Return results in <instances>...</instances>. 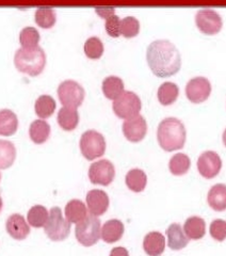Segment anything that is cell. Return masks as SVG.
<instances>
[{"mask_svg": "<svg viewBox=\"0 0 226 256\" xmlns=\"http://www.w3.org/2000/svg\"><path fill=\"white\" fill-rule=\"evenodd\" d=\"M146 60L152 73L160 78L176 74L182 68V57L176 46L168 40H156L150 44Z\"/></svg>", "mask_w": 226, "mask_h": 256, "instance_id": "obj_1", "label": "cell"}, {"mask_svg": "<svg viewBox=\"0 0 226 256\" xmlns=\"http://www.w3.org/2000/svg\"><path fill=\"white\" fill-rule=\"evenodd\" d=\"M186 138H187L186 127L178 118H166L158 125V143L161 148L166 152H174L182 148Z\"/></svg>", "mask_w": 226, "mask_h": 256, "instance_id": "obj_2", "label": "cell"}, {"mask_svg": "<svg viewBox=\"0 0 226 256\" xmlns=\"http://www.w3.org/2000/svg\"><path fill=\"white\" fill-rule=\"evenodd\" d=\"M15 68L22 73H25L31 77L38 76L44 70L46 66V54L42 47L25 50L20 48L14 56Z\"/></svg>", "mask_w": 226, "mask_h": 256, "instance_id": "obj_3", "label": "cell"}, {"mask_svg": "<svg viewBox=\"0 0 226 256\" xmlns=\"http://www.w3.org/2000/svg\"><path fill=\"white\" fill-rule=\"evenodd\" d=\"M102 224L98 217L88 214L86 218L79 222L75 228L76 239L84 246H92L100 239Z\"/></svg>", "mask_w": 226, "mask_h": 256, "instance_id": "obj_4", "label": "cell"}, {"mask_svg": "<svg viewBox=\"0 0 226 256\" xmlns=\"http://www.w3.org/2000/svg\"><path fill=\"white\" fill-rule=\"evenodd\" d=\"M44 230L47 237L52 242H63L70 233V223L63 217L59 207H52Z\"/></svg>", "mask_w": 226, "mask_h": 256, "instance_id": "obj_5", "label": "cell"}, {"mask_svg": "<svg viewBox=\"0 0 226 256\" xmlns=\"http://www.w3.org/2000/svg\"><path fill=\"white\" fill-rule=\"evenodd\" d=\"M112 108L120 118L128 120L139 116L142 102L139 96L134 92L124 91L116 100H113Z\"/></svg>", "mask_w": 226, "mask_h": 256, "instance_id": "obj_6", "label": "cell"}, {"mask_svg": "<svg viewBox=\"0 0 226 256\" xmlns=\"http://www.w3.org/2000/svg\"><path fill=\"white\" fill-rule=\"evenodd\" d=\"M80 150L88 160L102 157L106 152V140L104 136L96 130H86L80 138Z\"/></svg>", "mask_w": 226, "mask_h": 256, "instance_id": "obj_7", "label": "cell"}, {"mask_svg": "<svg viewBox=\"0 0 226 256\" xmlns=\"http://www.w3.org/2000/svg\"><path fill=\"white\" fill-rule=\"evenodd\" d=\"M84 89L75 80H66L58 86V96L63 107L78 108L84 100Z\"/></svg>", "mask_w": 226, "mask_h": 256, "instance_id": "obj_8", "label": "cell"}, {"mask_svg": "<svg viewBox=\"0 0 226 256\" xmlns=\"http://www.w3.org/2000/svg\"><path fill=\"white\" fill-rule=\"evenodd\" d=\"M116 178V168L107 159L93 162L88 169V178L94 185L109 186Z\"/></svg>", "mask_w": 226, "mask_h": 256, "instance_id": "obj_9", "label": "cell"}, {"mask_svg": "<svg viewBox=\"0 0 226 256\" xmlns=\"http://www.w3.org/2000/svg\"><path fill=\"white\" fill-rule=\"evenodd\" d=\"M196 24L198 28L208 36L218 34L223 26L220 14L212 9H202L196 15Z\"/></svg>", "mask_w": 226, "mask_h": 256, "instance_id": "obj_10", "label": "cell"}, {"mask_svg": "<svg viewBox=\"0 0 226 256\" xmlns=\"http://www.w3.org/2000/svg\"><path fill=\"white\" fill-rule=\"evenodd\" d=\"M222 159L214 150H206L198 159V170L204 178L212 180L220 173Z\"/></svg>", "mask_w": 226, "mask_h": 256, "instance_id": "obj_11", "label": "cell"}, {"mask_svg": "<svg viewBox=\"0 0 226 256\" xmlns=\"http://www.w3.org/2000/svg\"><path fill=\"white\" fill-rule=\"evenodd\" d=\"M212 93L210 82L205 77H196L189 80L186 86V95L193 104L205 102Z\"/></svg>", "mask_w": 226, "mask_h": 256, "instance_id": "obj_12", "label": "cell"}, {"mask_svg": "<svg viewBox=\"0 0 226 256\" xmlns=\"http://www.w3.org/2000/svg\"><path fill=\"white\" fill-rule=\"evenodd\" d=\"M148 132V123L142 116L125 120L123 123V134L130 142L142 141Z\"/></svg>", "mask_w": 226, "mask_h": 256, "instance_id": "obj_13", "label": "cell"}, {"mask_svg": "<svg viewBox=\"0 0 226 256\" xmlns=\"http://www.w3.org/2000/svg\"><path fill=\"white\" fill-rule=\"evenodd\" d=\"M109 196L104 190L94 189L88 192L86 194V206L90 214L100 217L108 210L109 208Z\"/></svg>", "mask_w": 226, "mask_h": 256, "instance_id": "obj_14", "label": "cell"}, {"mask_svg": "<svg viewBox=\"0 0 226 256\" xmlns=\"http://www.w3.org/2000/svg\"><path fill=\"white\" fill-rule=\"evenodd\" d=\"M6 230L15 240H24L30 234V226L20 214H13L6 219Z\"/></svg>", "mask_w": 226, "mask_h": 256, "instance_id": "obj_15", "label": "cell"}, {"mask_svg": "<svg viewBox=\"0 0 226 256\" xmlns=\"http://www.w3.org/2000/svg\"><path fill=\"white\" fill-rule=\"evenodd\" d=\"M168 246L171 250L180 251L184 249L189 244V239L186 236L180 224L173 223L166 230Z\"/></svg>", "mask_w": 226, "mask_h": 256, "instance_id": "obj_16", "label": "cell"}, {"mask_svg": "<svg viewBox=\"0 0 226 256\" xmlns=\"http://www.w3.org/2000/svg\"><path fill=\"white\" fill-rule=\"evenodd\" d=\"M143 249L148 256H161L166 249V238L159 232H150L143 240Z\"/></svg>", "mask_w": 226, "mask_h": 256, "instance_id": "obj_17", "label": "cell"}, {"mask_svg": "<svg viewBox=\"0 0 226 256\" xmlns=\"http://www.w3.org/2000/svg\"><path fill=\"white\" fill-rule=\"evenodd\" d=\"M124 224L118 219H112L107 221L102 226L100 238L107 244H114L124 235Z\"/></svg>", "mask_w": 226, "mask_h": 256, "instance_id": "obj_18", "label": "cell"}, {"mask_svg": "<svg viewBox=\"0 0 226 256\" xmlns=\"http://www.w3.org/2000/svg\"><path fill=\"white\" fill-rule=\"evenodd\" d=\"M184 232L189 240L202 239L206 233L205 220L198 216L188 218L184 224Z\"/></svg>", "mask_w": 226, "mask_h": 256, "instance_id": "obj_19", "label": "cell"}, {"mask_svg": "<svg viewBox=\"0 0 226 256\" xmlns=\"http://www.w3.org/2000/svg\"><path fill=\"white\" fill-rule=\"evenodd\" d=\"M208 205L216 212H223L226 210V185L216 184L209 190L207 196Z\"/></svg>", "mask_w": 226, "mask_h": 256, "instance_id": "obj_20", "label": "cell"}, {"mask_svg": "<svg viewBox=\"0 0 226 256\" xmlns=\"http://www.w3.org/2000/svg\"><path fill=\"white\" fill-rule=\"evenodd\" d=\"M64 214H66V220L72 224L75 223L78 224L86 218L88 214V208L84 205V203L80 200H72L70 201L66 206V210H64Z\"/></svg>", "mask_w": 226, "mask_h": 256, "instance_id": "obj_21", "label": "cell"}, {"mask_svg": "<svg viewBox=\"0 0 226 256\" xmlns=\"http://www.w3.org/2000/svg\"><path fill=\"white\" fill-rule=\"evenodd\" d=\"M18 118L10 109L0 110V136L10 137L18 132Z\"/></svg>", "mask_w": 226, "mask_h": 256, "instance_id": "obj_22", "label": "cell"}, {"mask_svg": "<svg viewBox=\"0 0 226 256\" xmlns=\"http://www.w3.org/2000/svg\"><path fill=\"white\" fill-rule=\"evenodd\" d=\"M29 136L36 144H43L50 136V125L45 120H36L30 124Z\"/></svg>", "mask_w": 226, "mask_h": 256, "instance_id": "obj_23", "label": "cell"}, {"mask_svg": "<svg viewBox=\"0 0 226 256\" xmlns=\"http://www.w3.org/2000/svg\"><path fill=\"white\" fill-rule=\"evenodd\" d=\"M58 124L63 130L72 132L78 126L79 114L76 108L62 107L58 114Z\"/></svg>", "mask_w": 226, "mask_h": 256, "instance_id": "obj_24", "label": "cell"}, {"mask_svg": "<svg viewBox=\"0 0 226 256\" xmlns=\"http://www.w3.org/2000/svg\"><path fill=\"white\" fill-rule=\"evenodd\" d=\"M102 92L108 100H114L124 92V82L120 77L109 76L104 79Z\"/></svg>", "mask_w": 226, "mask_h": 256, "instance_id": "obj_25", "label": "cell"}, {"mask_svg": "<svg viewBox=\"0 0 226 256\" xmlns=\"http://www.w3.org/2000/svg\"><path fill=\"white\" fill-rule=\"evenodd\" d=\"M125 182L134 192H142L148 184V176L141 169H132L126 174Z\"/></svg>", "mask_w": 226, "mask_h": 256, "instance_id": "obj_26", "label": "cell"}, {"mask_svg": "<svg viewBox=\"0 0 226 256\" xmlns=\"http://www.w3.org/2000/svg\"><path fill=\"white\" fill-rule=\"evenodd\" d=\"M180 94V89L177 86L176 84L174 82H164L159 86L157 96H158V100L160 102L161 105L164 106H170L172 105L173 102L178 98Z\"/></svg>", "mask_w": 226, "mask_h": 256, "instance_id": "obj_27", "label": "cell"}, {"mask_svg": "<svg viewBox=\"0 0 226 256\" xmlns=\"http://www.w3.org/2000/svg\"><path fill=\"white\" fill-rule=\"evenodd\" d=\"M48 217H50V212L47 210L46 207L42 205H34L28 212L27 222L30 226L40 228L45 226Z\"/></svg>", "mask_w": 226, "mask_h": 256, "instance_id": "obj_28", "label": "cell"}, {"mask_svg": "<svg viewBox=\"0 0 226 256\" xmlns=\"http://www.w3.org/2000/svg\"><path fill=\"white\" fill-rule=\"evenodd\" d=\"M16 159V148L11 141L0 140V170L10 168Z\"/></svg>", "mask_w": 226, "mask_h": 256, "instance_id": "obj_29", "label": "cell"}, {"mask_svg": "<svg viewBox=\"0 0 226 256\" xmlns=\"http://www.w3.org/2000/svg\"><path fill=\"white\" fill-rule=\"evenodd\" d=\"M191 166V160L188 155L184 153L175 154L168 162V169L175 176H182L188 173Z\"/></svg>", "mask_w": 226, "mask_h": 256, "instance_id": "obj_30", "label": "cell"}, {"mask_svg": "<svg viewBox=\"0 0 226 256\" xmlns=\"http://www.w3.org/2000/svg\"><path fill=\"white\" fill-rule=\"evenodd\" d=\"M56 107V102L52 96L41 95L36 102L34 110H36V116L41 120H44L54 114Z\"/></svg>", "mask_w": 226, "mask_h": 256, "instance_id": "obj_31", "label": "cell"}, {"mask_svg": "<svg viewBox=\"0 0 226 256\" xmlns=\"http://www.w3.org/2000/svg\"><path fill=\"white\" fill-rule=\"evenodd\" d=\"M36 25L44 29L52 28L56 20V15L52 8L40 6L34 15Z\"/></svg>", "mask_w": 226, "mask_h": 256, "instance_id": "obj_32", "label": "cell"}, {"mask_svg": "<svg viewBox=\"0 0 226 256\" xmlns=\"http://www.w3.org/2000/svg\"><path fill=\"white\" fill-rule=\"evenodd\" d=\"M40 42V34L38 31L34 27L24 28L20 34V43L22 48L25 50H31L38 46Z\"/></svg>", "mask_w": 226, "mask_h": 256, "instance_id": "obj_33", "label": "cell"}, {"mask_svg": "<svg viewBox=\"0 0 226 256\" xmlns=\"http://www.w3.org/2000/svg\"><path fill=\"white\" fill-rule=\"evenodd\" d=\"M84 50L88 58L92 60L100 59L104 54V44L102 40L96 36L88 38L84 43Z\"/></svg>", "mask_w": 226, "mask_h": 256, "instance_id": "obj_34", "label": "cell"}, {"mask_svg": "<svg viewBox=\"0 0 226 256\" xmlns=\"http://www.w3.org/2000/svg\"><path fill=\"white\" fill-rule=\"evenodd\" d=\"M120 36L125 38H134L139 34L140 22L134 16H127V18L120 20Z\"/></svg>", "mask_w": 226, "mask_h": 256, "instance_id": "obj_35", "label": "cell"}, {"mask_svg": "<svg viewBox=\"0 0 226 256\" xmlns=\"http://www.w3.org/2000/svg\"><path fill=\"white\" fill-rule=\"evenodd\" d=\"M212 237L216 242H224L226 239V222L222 219H216L209 228Z\"/></svg>", "mask_w": 226, "mask_h": 256, "instance_id": "obj_36", "label": "cell"}, {"mask_svg": "<svg viewBox=\"0 0 226 256\" xmlns=\"http://www.w3.org/2000/svg\"><path fill=\"white\" fill-rule=\"evenodd\" d=\"M106 28L107 34L112 38H118L120 36V20L118 15H112L106 20Z\"/></svg>", "mask_w": 226, "mask_h": 256, "instance_id": "obj_37", "label": "cell"}, {"mask_svg": "<svg viewBox=\"0 0 226 256\" xmlns=\"http://www.w3.org/2000/svg\"><path fill=\"white\" fill-rule=\"evenodd\" d=\"M95 12L98 13L102 18L107 20L110 16L116 14V9L113 6H98L95 8Z\"/></svg>", "mask_w": 226, "mask_h": 256, "instance_id": "obj_38", "label": "cell"}, {"mask_svg": "<svg viewBox=\"0 0 226 256\" xmlns=\"http://www.w3.org/2000/svg\"><path fill=\"white\" fill-rule=\"evenodd\" d=\"M110 256H129V253L127 249L123 246H116L114 249H112L110 252Z\"/></svg>", "mask_w": 226, "mask_h": 256, "instance_id": "obj_39", "label": "cell"}, {"mask_svg": "<svg viewBox=\"0 0 226 256\" xmlns=\"http://www.w3.org/2000/svg\"><path fill=\"white\" fill-rule=\"evenodd\" d=\"M223 143H224V146H226V128H225V130L223 132Z\"/></svg>", "mask_w": 226, "mask_h": 256, "instance_id": "obj_40", "label": "cell"}, {"mask_svg": "<svg viewBox=\"0 0 226 256\" xmlns=\"http://www.w3.org/2000/svg\"><path fill=\"white\" fill-rule=\"evenodd\" d=\"M2 207H4V202H2V198L0 196V212L2 210Z\"/></svg>", "mask_w": 226, "mask_h": 256, "instance_id": "obj_41", "label": "cell"}, {"mask_svg": "<svg viewBox=\"0 0 226 256\" xmlns=\"http://www.w3.org/2000/svg\"><path fill=\"white\" fill-rule=\"evenodd\" d=\"M0 180H2V172H0Z\"/></svg>", "mask_w": 226, "mask_h": 256, "instance_id": "obj_42", "label": "cell"}]
</instances>
